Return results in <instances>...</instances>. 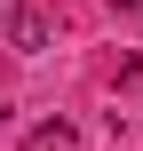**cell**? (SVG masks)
<instances>
[{
  "instance_id": "6da1fadb",
  "label": "cell",
  "mask_w": 143,
  "mask_h": 151,
  "mask_svg": "<svg viewBox=\"0 0 143 151\" xmlns=\"http://www.w3.org/2000/svg\"><path fill=\"white\" fill-rule=\"evenodd\" d=\"M8 48H16V56H40V48H48V16H40V8H8Z\"/></svg>"
},
{
  "instance_id": "7a4b0ae2",
  "label": "cell",
  "mask_w": 143,
  "mask_h": 151,
  "mask_svg": "<svg viewBox=\"0 0 143 151\" xmlns=\"http://www.w3.org/2000/svg\"><path fill=\"white\" fill-rule=\"evenodd\" d=\"M119 8H135V0H119Z\"/></svg>"
}]
</instances>
